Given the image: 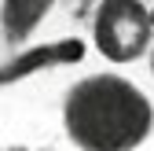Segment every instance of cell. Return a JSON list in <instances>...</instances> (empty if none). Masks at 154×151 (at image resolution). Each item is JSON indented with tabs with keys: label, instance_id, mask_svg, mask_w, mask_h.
Listing matches in <instances>:
<instances>
[{
	"label": "cell",
	"instance_id": "6da1fadb",
	"mask_svg": "<svg viewBox=\"0 0 154 151\" xmlns=\"http://www.w3.org/2000/svg\"><path fill=\"white\" fill-rule=\"evenodd\" d=\"M63 129L77 151H136L154 133V103L121 74H88L63 96Z\"/></svg>",
	"mask_w": 154,
	"mask_h": 151
},
{
	"label": "cell",
	"instance_id": "7a4b0ae2",
	"mask_svg": "<svg viewBox=\"0 0 154 151\" xmlns=\"http://www.w3.org/2000/svg\"><path fill=\"white\" fill-rule=\"evenodd\" d=\"M92 44L106 63H136L154 48V18L143 0H99L92 15Z\"/></svg>",
	"mask_w": 154,
	"mask_h": 151
},
{
	"label": "cell",
	"instance_id": "3957f363",
	"mask_svg": "<svg viewBox=\"0 0 154 151\" xmlns=\"http://www.w3.org/2000/svg\"><path fill=\"white\" fill-rule=\"evenodd\" d=\"M85 55L81 41H59V44H41L33 52H22L15 59L0 63V85H11L18 78H29L37 70H48V66H63V63H77Z\"/></svg>",
	"mask_w": 154,
	"mask_h": 151
},
{
	"label": "cell",
	"instance_id": "277c9868",
	"mask_svg": "<svg viewBox=\"0 0 154 151\" xmlns=\"http://www.w3.org/2000/svg\"><path fill=\"white\" fill-rule=\"evenodd\" d=\"M55 4L59 0H0V37H4V44L8 48L26 44Z\"/></svg>",
	"mask_w": 154,
	"mask_h": 151
},
{
	"label": "cell",
	"instance_id": "5b68a950",
	"mask_svg": "<svg viewBox=\"0 0 154 151\" xmlns=\"http://www.w3.org/2000/svg\"><path fill=\"white\" fill-rule=\"evenodd\" d=\"M150 78H154V48H150Z\"/></svg>",
	"mask_w": 154,
	"mask_h": 151
},
{
	"label": "cell",
	"instance_id": "8992f818",
	"mask_svg": "<svg viewBox=\"0 0 154 151\" xmlns=\"http://www.w3.org/2000/svg\"><path fill=\"white\" fill-rule=\"evenodd\" d=\"M150 18H154V0H150Z\"/></svg>",
	"mask_w": 154,
	"mask_h": 151
},
{
	"label": "cell",
	"instance_id": "52a82bcc",
	"mask_svg": "<svg viewBox=\"0 0 154 151\" xmlns=\"http://www.w3.org/2000/svg\"><path fill=\"white\" fill-rule=\"evenodd\" d=\"M11 151H29V147H11Z\"/></svg>",
	"mask_w": 154,
	"mask_h": 151
}]
</instances>
